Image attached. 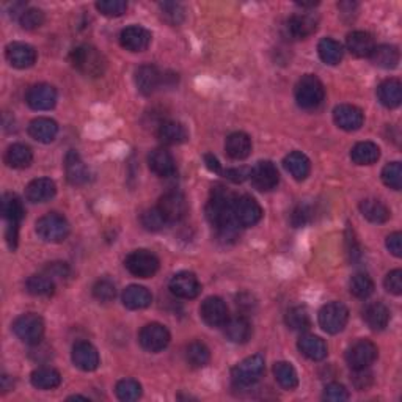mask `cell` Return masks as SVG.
Returning a JSON list of instances; mask_svg holds the SVG:
<instances>
[{
    "label": "cell",
    "instance_id": "obj_1",
    "mask_svg": "<svg viewBox=\"0 0 402 402\" xmlns=\"http://www.w3.org/2000/svg\"><path fill=\"white\" fill-rule=\"evenodd\" d=\"M236 195L223 186H216L211 192L209 203L206 206V217L209 223L216 228L218 239L223 242H231L238 238V223L233 216V206Z\"/></svg>",
    "mask_w": 402,
    "mask_h": 402
},
{
    "label": "cell",
    "instance_id": "obj_2",
    "mask_svg": "<svg viewBox=\"0 0 402 402\" xmlns=\"http://www.w3.org/2000/svg\"><path fill=\"white\" fill-rule=\"evenodd\" d=\"M69 60L76 69L88 76V78H99V76L104 74L105 67H107L104 55L101 54L96 47L88 44L74 47L71 51Z\"/></svg>",
    "mask_w": 402,
    "mask_h": 402
},
{
    "label": "cell",
    "instance_id": "obj_3",
    "mask_svg": "<svg viewBox=\"0 0 402 402\" xmlns=\"http://www.w3.org/2000/svg\"><path fill=\"white\" fill-rule=\"evenodd\" d=\"M325 90L316 76L306 74L295 85V101L302 109L313 110L322 104Z\"/></svg>",
    "mask_w": 402,
    "mask_h": 402
},
{
    "label": "cell",
    "instance_id": "obj_4",
    "mask_svg": "<svg viewBox=\"0 0 402 402\" xmlns=\"http://www.w3.org/2000/svg\"><path fill=\"white\" fill-rule=\"evenodd\" d=\"M37 234L44 242L58 244V242H63L68 238L69 223L63 216L57 214V212H51V214H46L37 222Z\"/></svg>",
    "mask_w": 402,
    "mask_h": 402
},
{
    "label": "cell",
    "instance_id": "obj_5",
    "mask_svg": "<svg viewBox=\"0 0 402 402\" xmlns=\"http://www.w3.org/2000/svg\"><path fill=\"white\" fill-rule=\"evenodd\" d=\"M13 332L26 344L37 346L44 335L43 317L35 313H26L13 322Z\"/></svg>",
    "mask_w": 402,
    "mask_h": 402
},
{
    "label": "cell",
    "instance_id": "obj_6",
    "mask_svg": "<svg viewBox=\"0 0 402 402\" xmlns=\"http://www.w3.org/2000/svg\"><path fill=\"white\" fill-rule=\"evenodd\" d=\"M264 357L259 356H252L245 360H242L239 365H236L231 371V379L234 382L236 387H250L253 383L261 379V376L264 374Z\"/></svg>",
    "mask_w": 402,
    "mask_h": 402
},
{
    "label": "cell",
    "instance_id": "obj_7",
    "mask_svg": "<svg viewBox=\"0 0 402 402\" xmlns=\"http://www.w3.org/2000/svg\"><path fill=\"white\" fill-rule=\"evenodd\" d=\"M349 321V310L341 302H330L324 305L319 311V325H321L324 332L330 335H336L344 330Z\"/></svg>",
    "mask_w": 402,
    "mask_h": 402
},
{
    "label": "cell",
    "instance_id": "obj_8",
    "mask_svg": "<svg viewBox=\"0 0 402 402\" xmlns=\"http://www.w3.org/2000/svg\"><path fill=\"white\" fill-rule=\"evenodd\" d=\"M159 258L150 250H135L126 258L124 265L134 277L139 279H151L159 270Z\"/></svg>",
    "mask_w": 402,
    "mask_h": 402
},
{
    "label": "cell",
    "instance_id": "obj_9",
    "mask_svg": "<svg viewBox=\"0 0 402 402\" xmlns=\"http://www.w3.org/2000/svg\"><path fill=\"white\" fill-rule=\"evenodd\" d=\"M377 356H379V351H377V346L374 342H371L368 340H360L356 344L349 347L346 360L352 371H358L368 369L369 366L376 362Z\"/></svg>",
    "mask_w": 402,
    "mask_h": 402
},
{
    "label": "cell",
    "instance_id": "obj_10",
    "mask_svg": "<svg viewBox=\"0 0 402 402\" xmlns=\"http://www.w3.org/2000/svg\"><path fill=\"white\" fill-rule=\"evenodd\" d=\"M233 216L238 227L248 228L255 227V225L261 220L263 209L255 198L244 195V197H238L233 206Z\"/></svg>",
    "mask_w": 402,
    "mask_h": 402
},
{
    "label": "cell",
    "instance_id": "obj_11",
    "mask_svg": "<svg viewBox=\"0 0 402 402\" xmlns=\"http://www.w3.org/2000/svg\"><path fill=\"white\" fill-rule=\"evenodd\" d=\"M139 341L145 351L157 353L168 346L170 332L162 324H157V322L148 324L140 330Z\"/></svg>",
    "mask_w": 402,
    "mask_h": 402
},
{
    "label": "cell",
    "instance_id": "obj_12",
    "mask_svg": "<svg viewBox=\"0 0 402 402\" xmlns=\"http://www.w3.org/2000/svg\"><path fill=\"white\" fill-rule=\"evenodd\" d=\"M157 209L161 211L165 222H180L187 214V200L180 192H167L159 200Z\"/></svg>",
    "mask_w": 402,
    "mask_h": 402
},
{
    "label": "cell",
    "instance_id": "obj_13",
    "mask_svg": "<svg viewBox=\"0 0 402 402\" xmlns=\"http://www.w3.org/2000/svg\"><path fill=\"white\" fill-rule=\"evenodd\" d=\"M248 178H250L253 187L258 189V191L269 192L279 186L280 173L270 161H261L250 170Z\"/></svg>",
    "mask_w": 402,
    "mask_h": 402
},
{
    "label": "cell",
    "instance_id": "obj_14",
    "mask_svg": "<svg viewBox=\"0 0 402 402\" xmlns=\"http://www.w3.org/2000/svg\"><path fill=\"white\" fill-rule=\"evenodd\" d=\"M201 319L209 327H223L229 319L228 306L220 297H208L200 306Z\"/></svg>",
    "mask_w": 402,
    "mask_h": 402
},
{
    "label": "cell",
    "instance_id": "obj_15",
    "mask_svg": "<svg viewBox=\"0 0 402 402\" xmlns=\"http://www.w3.org/2000/svg\"><path fill=\"white\" fill-rule=\"evenodd\" d=\"M26 103L33 110H51L57 104V91L49 84H38L28 88L26 94Z\"/></svg>",
    "mask_w": 402,
    "mask_h": 402
},
{
    "label": "cell",
    "instance_id": "obj_16",
    "mask_svg": "<svg viewBox=\"0 0 402 402\" xmlns=\"http://www.w3.org/2000/svg\"><path fill=\"white\" fill-rule=\"evenodd\" d=\"M170 291L180 299H195L201 292V285L192 272H180L170 280Z\"/></svg>",
    "mask_w": 402,
    "mask_h": 402
},
{
    "label": "cell",
    "instance_id": "obj_17",
    "mask_svg": "<svg viewBox=\"0 0 402 402\" xmlns=\"http://www.w3.org/2000/svg\"><path fill=\"white\" fill-rule=\"evenodd\" d=\"M333 120L336 123V126L342 129V131L352 132L358 131V129L363 126L365 115L362 110L356 107V105L341 104L333 110Z\"/></svg>",
    "mask_w": 402,
    "mask_h": 402
},
{
    "label": "cell",
    "instance_id": "obj_18",
    "mask_svg": "<svg viewBox=\"0 0 402 402\" xmlns=\"http://www.w3.org/2000/svg\"><path fill=\"white\" fill-rule=\"evenodd\" d=\"M317 19L313 15H294L285 24V32L291 40H305L316 32Z\"/></svg>",
    "mask_w": 402,
    "mask_h": 402
},
{
    "label": "cell",
    "instance_id": "obj_19",
    "mask_svg": "<svg viewBox=\"0 0 402 402\" xmlns=\"http://www.w3.org/2000/svg\"><path fill=\"white\" fill-rule=\"evenodd\" d=\"M120 43L129 52H143L151 44V32L140 26L126 27L120 33Z\"/></svg>",
    "mask_w": 402,
    "mask_h": 402
},
{
    "label": "cell",
    "instance_id": "obj_20",
    "mask_svg": "<svg viewBox=\"0 0 402 402\" xmlns=\"http://www.w3.org/2000/svg\"><path fill=\"white\" fill-rule=\"evenodd\" d=\"M71 358H73L76 368L87 372L98 369L99 366V353L96 351V347L87 341H80L73 347Z\"/></svg>",
    "mask_w": 402,
    "mask_h": 402
},
{
    "label": "cell",
    "instance_id": "obj_21",
    "mask_svg": "<svg viewBox=\"0 0 402 402\" xmlns=\"http://www.w3.org/2000/svg\"><path fill=\"white\" fill-rule=\"evenodd\" d=\"M7 60L13 68L27 69L37 62V51L26 43H13L7 47Z\"/></svg>",
    "mask_w": 402,
    "mask_h": 402
},
{
    "label": "cell",
    "instance_id": "obj_22",
    "mask_svg": "<svg viewBox=\"0 0 402 402\" xmlns=\"http://www.w3.org/2000/svg\"><path fill=\"white\" fill-rule=\"evenodd\" d=\"M64 170H67V178L69 184L73 186H84L90 180V171L87 165L82 161V157L78 151L71 150L64 157Z\"/></svg>",
    "mask_w": 402,
    "mask_h": 402
},
{
    "label": "cell",
    "instance_id": "obj_23",
    "mask_svg": "<svg viewBox=\"0 0 402 402\" xmlns=\"http://www.w3.org/2000/svg\"><path fill=\"white\" fill-rule=\"evenodd\" d=\"M162 82V74L159 73V69L152 64H143L140 67L137 71H135V85H137L139 91L141 94H148L155 93L159 85Z\"/></svg>",
    "mask_w": 402,
    "mask_h": 402
},
{
    "label": "cell",
    "instance_id": "obj_24",
    "mask_svg": "<svg viewBox=\"0 0 402 402\" xmlns=\"http://www.w3.org/2000/svg\"><path fill=\"white\" fill-rule=\"evenodd\" d=\"M57 186L55 182L49 178L33 180L30 184L26 187V198L30 203H46L55 197Z\"/></svg>",
    "mask_w": 402,
    "mask_h": 402
},
{
    "label": "cell",
    "instance_id": "obj_25",
    "mask_svg": "<svg viewBox=\"0 0 402 402\" xmlns=\"http://www.w3.org/2000/svg\"><path fill=\"white\" fill-rule=\"evenodd\" d=\"M148 164H150V168L161 178H170L176 173L175 159L164 148H157V150L151 151V155L148 156Z\"/></svg>",
    "mask_w": 402,
    "mask_h": 402
},
{
    "label": "cell",
    "instance_id": "obj_26",
    "mask_svg": "<svg viewBox=\"0 0 402 402\" xmlns=\"http://www.w3.org/2000/svg\"><path fill=\"white\" fill-rule=\"evenodd\" d=\"M225 151L234 161H244L252 152V140L245 132H233L225 141Z\"/></svg>",
    "mask_w": 402,
    "mask_h": 402
},
{
    "label": "cell",
    "instance_id": "obj_27",
    "mask_svg": "<svg viewBox=\"0 0 402 402\" xmlns=\"http://www.w3.org/2000/svg\"><path fill=\"white\" fill-rule=\"evenodd\" d=\"M28 134L40 143H51V141L55 140L58 134V124L51 118H35L28 124Z\"/></svg>",
    "mask_w": 402,
    "mask_h": 402
},
{
    "label": "cell",
    "instance_id": "obj_28",
    "mask_svg": "<svg viewBox=\"0 0 402 402\" xmlns=\"http://www.w3.org/2000/svg\"><path fill=\"white\" fill-rule=\"evenodd\" d=\"M346 46L349 52L358 58L369 57L376 47L374 40H372L371 35L368 32H362V30L349 33L346 40Z\"/></svg>",
    "mask_w": 402,
    "mask_h": 402
},
{
    "label": "cell",
    "instance_id": "obj_29",
    "mask_svg": "<svg viewBox=\"0 0 402 402\" xmlns=\"http://www.w3.org/2000/svg\"><path fill=\"white\" fill-rule=\"evenodd\" d=\"M363 319L374 332H381L390 322V310L382 302H372L363 311Z\"/></svg>",
    "mask_w": 402,
    "mask_h": 402
},
{
    "label": "cell",
    "instance_id": "obj_30",
    "mask_svg": "<svg viewBox=\"0 0 402 402\" xmlns=\"http://www.w3.org/2000/svg\"><path fill=\"white\" fill-rule=\"evenodd\" d=\"M223 327H225V335H227V338L231 342H234V344H244V342L250 340L252 325L245 316L228 319V322L225 324Z\"/></svg>",
    "mask_w": 402,
    "mask_h": 402
},
{
    "label": "cell",
    "instance_id": "obj_31",
    "mask_svg": "<svg viewBox=\"0 0 402 402\" xmlns=\"http://www.w3.org/2000/svg\"><path fill=\"white\" fill-rule=\"evenodd\" d=\"M283 165H285L288 173L291 175L295 181H304L308 178L311 164H310V159L306 157L304 152H300V151L289 152V155L285 157V161H283Z\"/></svg>",
    "mask_w": 402,
    "mask_h": 402
},
{
    "label": "cell",
    "instance_id": "obj_32",
    "mask_svg": "<svg viewBox=\"0 0 402 402\" xmlns=\"http://www.w3.org/2000/svg\"><path fill=\"white\" fill-rule=\"evenodd\" d=\"M377 98H379L381 104L385 105L388 109L399 107L402 101V85L398 79H388L383 80L382 84L377 87Z\"/></svg>",
    "mask_w": 402,
    "mask_h": 402
},
{
    "label": "cell",
    "instance_id": "obj_33",
    "mask_svg": "<svg viewBox=\"0 0 402 402\" xmlns=\"http://www.w3.org/2000/svg\"><path fill=\"white\" fill-rule=\"evenodd\" d=\"M152 302V295L146 288L132 285L124 289L123 292V305L129 310H143L148 308Z\"/></svg>",
    "mask_w": 402,
    "mask_h": 402
},
{
    "label": "cell",
    "instance_id": "obj_34",
    "mask_svg": "<svg viewBox=\"0 0 402 402\" xmlns=\"http://www.w3.org/2000/svg\"><path fill=\"white\" fill-rule=\"evenodd\" d=\"M157 139L164 145H180L187 140V131L178 121H164L157 128Z\"/></svg>",
    "mask_w": 402,
    "mask_h": 402
},
{
    "label": "cell",
    "instance_id": "obj_35",
    "mask_svg": "<svg viewBox=\"0 0 402 402\" xmlns=\"http://www.w3.org/2000/svg\"><path fill=\"white\" fill-rule=\"evenodd\" d=\"M297 346L305 357L315 360V362H321V360L327 357V344L319 336L304 335L299 340Z\"/></svg>",
    "mask_w": 402,
    "mask_h": 402
},
{
    "label": "cell",
    "instance_id": "obj_36",
    "mask_svg": "<svg viewBox=\"0 0 402 402\" xmlns=\"http://www.w3.org/2000/svg\"><path fill=\"white\" fill-rule=\"evenodd\" d=\"M369 57L372 63L383 69H394L399 64V58H401L398 47L390 46V44L376 46Z\"/></svg>",
    "mask_w": 402,
    "mask_h": 402
},
{
    "label": "cell",
    "instance_id": "obj_37",
    "mask_svg": "<svg viewBox=\"0 0 402 402\" xmlns=\"http://www.w3.org/2000/svg\"><path fill=\"white\" fill-rule=\"evenodd\" d=\"M381 148L372 141H360L351 151V159L357 165H372L379 161Z\"/></svg>",
    "mask_w": 402,
    "mask_h": 402
},
{
    "label": "cell",
    "instance_id": "obj_38",
    "mask_svg": "<svg viewBox=\"0 0 402 402\" xmlns=\"http://www.w3.org/2000/svg\"><path fill=\"white\" fill-rule=\"evenodd\" d=\"M33 161V152L24 143L11 145L5 152V162L11 168H27Z\"/></svg>",
    "mask_w": 402,
    "mask_h": 402
},
{
    "label": "cell",
    "instance_id": "obj_39",
    "mask_svg": "<svg viewBox=\"0 0 402 402\" xmlns=\"http://www.w3.org/2000/svg\"><path fill=\"white\" fill-rule=\"evenodd\" d=\"M360 212L371 223H385L390 218V211L379 200L368 198L360 203Z\"/></svg>",
    "mask_w": 402,
    "mask_h": 402
},
{
    "label": "cell",
    "instance_id": "obj_40",
    "mask_svg": "<svg viewBox=\"0 0 402 402\" xmlns=\"http://www.w3.org/2000/svg\"><path fill=\"white\" fill-rule=\"evenodd\" d=\"M30 382L38 390H54L62 383V376L52 368H38L32 372Z\"/></svg>",
    "mask_w": 402,
    "mask_h": 402
},
{
    "label": "cell",
    "instance_id": "obj_41",
    "mask_svg": "<svg viewBox=\"0 0 402 402\" xmlns=\"http://www.w3.org/2000/svg\"><path fill=\"white\" fill-rule=\"evenodd\" d=\"M24 214H26V211H24L22 201L19 200V197L15 193H5L2 198V216L5 220L8 223L19 225Z\"/></svg>",
    "mask_w": 402,
    "mask_h": 402
},
{
    "label": "cell",
    "instance_id": "obj_42",
    "mask_svg": "<svg viewBox=\"0 0 402 402\" xmlns=\"http://www.w3.org/2000/svg\"><path fill=\"white\" fill-rule=\"evenodd\" d=\"M317 52H319V57H321V60L327 64H332V67L338 64L342 60V54H344L342 46L338 43V41L332 38H324L319 41Z\"/></svg>",
    "mask_w": 402,
    "mask_h": 402
},
{
    "label": "cell",
    "instance_id": "obj_43",
    "mask_svg": "<svg viewBox=\"0 0 402 402\" xmlns=\"http://www.w3.org/2000/svg\"><path fill=\"white\" fill-rule=\"evenodd\" d=\"M274 374H275L277 382H279L283 388L294 390L299 385L297 371H295V368L291 363H288V362L275 363Z\"/></svg>",
    "mask_w": 402,
    "mask_h": 402
},
{
    "label": "cell",
    "instance_id": "obj_44",
    "mask_svg": "<svg viewBox=\"0 0 402 402\" xmlns=\"http://www.w3.org/2000/svg\"><path fill=\"white\" fill-rule=\"evenodd\" d=\"M186 358H187V363L191 365L192 368H203V366L209 363L211 352L204 342L193 341L192 344H189L187 347Z\"/></svg>",
    "mask_w": 402,
    "mask_h": 402
},
{
    "label": "cell",
    "instance_id": "obj_45",
    "mask_svg": "<svg viewBox=\"0 0 402 402\" xmlns=\"http://www.w3.org/2000/svg\"><path fill=\"white\" fill-rule=\"evenodd\" d=\"M54 280L47 275H32L27 280V291L38 297H47L54 294Z\"/></svg>",
    "mask_w": 402,
    "mask_h": 402
},
{
    "label": "cell",
    "instance_id": "obj_46",
    "mask_svg": "<svg viewBox=\"0 0 402 402\" xmlns=\"http://www.w3.org/2000/svg\"><path fill=\"white\" fill-rule=\"evenodd\" d=\"M285 322L291 330H306L310 327V315L304 306H294V308L289 310L285 316Z\"/></svg>",
    "mask_w": 402,
    "mask_h": 402
},
{
    "label": "cell",
    "instance_id": "obj_47",
    "mask_svg": "<svg viewBox=\"0 0 402 402\" xmlns=\"http://www.w3.org/2000/svg\"><path fill=\"white\" fill-rule=\"evenodd\" d=\"M115 392L120 401L132 402V401H137L141 396V385L134 379H124L116 383Z\"/></svg>",
    "mask_w": 402,
    "mask_h": 402
},
{
    "label": "cell",
    "instance_id": "obj_48",
    "mask_svg": "<svg viewBox=\"0 0 402 402\" xmlns=\"http://www.w3.org/2000/svg\"><path fill=\"white\" fill-rule=\"evenodd\" d=\"M351 292L357 299H368L374 292V283L366 274H356L351 280Z\"/></svg>",
    "mask_w": 402,
    "mask_h": 402
},
{
    "label": "cell",
    "instance_id": "obj_49",
    "mask_svg": "<svg viewBox=\"0 0 402 402\" xmlns=\"http://www.w3.org/2000/svg\"><path fill=\"white\" fill-rule=\"evenodd\" d=\"M382 181L393 191H401L402 187V165L401 162L387 164L382 170Z\"/></svg>",
    "mask_w": 402,
    "mask_h": 402
},
{
    "label": "cell",
    "instance_id": "obj_50",
    "mask_svg": "<svg viewBox=\"0 0 402 402\" xmlns=\"http://www.w3.org/2000/svg\"><path fill=\"white\" fill-rule=\"evenodd\" d=\"M159 8L162 11V17L171 26H180L184 21V8L182 5L176 2H164L159 3Z\"/></svg>",
    "mask_w": 402,
    "mask_h": 402
},
{
    "label": "cell",
    "instance_id": "obj_51",
    "mask_svg": "<svg viewBox=\"0 0 402 402\" xmlns=\"http://www.w3.org/2000/svg\"><path fill=\"white\" fill-rule=\"evenodd\" d=\"M96 8L101 15L118 17L126 13L128 3L124 0H101V2L96 3Z\"/></svg>",
    "mask_w": 402,
    "mask_h": 402
},
{
    "label": "cell",
    "instance_id": "obj_52",
    "mask_svg": "<svg viewBox=\"0 0 402 402\" xmlns=\"http://www.w3.org/2000/svg\"><path fill=\"white\" fill-rule=\"evenodd\" d=\"M140 222L141 225H143V228L148 229V231H159V229H162L164 225L167 223L165 222V218L162 217L161 211H159L157 208L145 211L140 217Z\"/></svg>",
    "mask_w": 402,
    "mask_h": 402
},
{
    "label": "cell",
    "instance_id": "obj_53",
    "mask_svg": "<svg viewBox=\"0 0 402 402\" xmlns=\"http://www.w3.org/2000/svg\"><path fill=\"white\" fill-rule=\"evenodd\" d=\"M44 22V13L38 8H27L19 17V24L22 28L26 30H35L43 26Z\"/></svg>",
    "mask_w": 402,
    "mask_h": 402
},
{
    "label": "cell",
    "instance_id": "obj_54",
    "mask_svg": "<svg viewBox=\"0 0 402 402\" xmlns=\"http://www.w3.org/2000/svg\"><path fill=\"white\" fill-rule=\"evenodd\" d=\"M93 295L96 297L99 302H110L115 299L116 295V289L115 285L107 279L99 280L96 285L93 286Z\"/></svg>",
    "mask_w": 402,
    "mask_h": 402
},
{
    "label": "cell",
    "instance_id": "obj_55",
    "mask_svg": "<svg viewBox=\"0 0 402 402\" xmlns=\"http://www.w3.org/2000/svg\"><path fill=\"white\" fill-rule=\"evenodd\" d=\"M322 398L330 402H342L349 399V393L341 383H330V385L325 387Z\"/></svg>",
    "mask_w": 402,
    "mask_h": 402
},
{
    "label": "cell",
    "instance_id": "obj_56",
    "mask_svg": "<svg viewBox=\"0 0 402 402\" xmlns=\"http://www.w3.org/2000/svg\"><path fill=\"white\" fill-rule=\"evenodd\" d=\"M385 289H387L388 292H392L394 295H401L402 294V270L401 269L392 270L387 275Z\"/></svg>",
    "mask_w": 402,
    "mask_h": 402
},
{
    "label": "cell",
    "instance_id": "obj_57",
    "mask_svg": "<svg viewBox=\"0 0 402 402\" xmlns=\"http://www.w3.org/2000/svg\"><path fill=\"white\" fill-rule=\"evenodd\" d=\"M311 217V209L308 204H299L297 208L292 211V216H291V222L294 227H304V225L310 220Z\"/></svg>",
    "mask_w": 402,
    "mask_h": 402
},
{
    "label": "cell",
    "instance_id": "obj_58",
    "mask_svg": "<svg viewBox=\"0 0 402 402\" xmlns=\"http://www.w3.org/2000/svg\"><path fill=\"white\" fill-rule=\"evenodd\" d=\"M68 274H69V269L64 263H52L51 265H47L46 268V275L51 277L52 280L64 279V277H68Z\"/></svg>",
    "mask_w": 402,
    "mask_h": 402
},
{
    "label": "cell",
    "instance_id": "obj_59",
    "mask_svg": "<svg viewBox=\"0 0 402 402\" xmlns=\"http://www.w3.org/2000/svg\"><path fill=\"white\" fill-rule=\"evenodd\" d=\"M387 248L396 258L402 256V234L393 233L387 238Z\"/></svg>",
    "mask_w": 402,
    "mask_h": 402
},
{
    "label": "cell",
    "instance_id": "obj_60",
    "mask_svg": "<svg viewBox=\"0 0 402 402\" xmlns=\"http://www.w3.org/2000/svg\"><path fill=\"white\" fill-rule=\"evenodd\" d=\"M353 372H356V376L352 377V382L358 390H365L371 385L372 377H371L369 372H366V369H358V371H353Z\"/></svg>",
    "mask_w": 402,
    "mask_h": 402
},
{
    "label": "cell",
    "instance_id": "obj_61",
    "mask_svg": "<svg viewBox=\"0 0 402 402\" xmlns=\"http://www.w3.org/2000/svg\"><path fill=\"white\" fill-rule=\"evenodd\" d=\"M223 173L229 181L242 182V181H245L248 176H250V170L248 168H228L227 171H223Z\"/></svg>",
    "mask_w": 402,
    "mask_h": 402
},
{
    "label": "cell",
    "instance_id": "obj_62",
    "mask_svg": "<svg viewBox=\"0 0 402 402\" xmlns=\"http://www.w3.org/2000/svg\"><path fill=\"white\" fill-rule=\"evenodd\" d=\"M17 231H19V225L17 223H8L7 228V242L11 250H15L17 245Z\"/></svg>",
    "mask_w": 402,
    "mask_h": 402
},
{
    "label": "cell",
    "instance_id": "obj_63",
    "mask_svg": "<svg viewBox=\"0 0 402 402\" xmlns=\"http://www.w3.org/2000/svg\"><path fill=\"white\" fill-rule=\"evenodd\" d=\"M204 161H206V167H208L211 171H214V173H222V167H220V164H218L216 156L206 155Z\"/></svg>",
    "mask_w": 402,
    "mask_h": 402
},
{
    "label": "cell",
    "instance_id": "obj_64",
    "mask_svg": "<svg viewBox=\"0 0 402 402\" xmlns=\"http://www.w3.org/2000/svg\"><path fill=\"white\" fill-rule=\"evenodd\" d=\"M76 401V399H82V401H88V398H85V396H71V398H68V401Z\"/></svg>",
    "mask_w": 402,
    "mask_h": 402
}]
</instances>
